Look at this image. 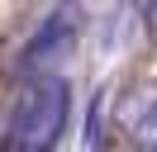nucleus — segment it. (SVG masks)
Here are the masks:
<instances>
[{"label": "nucleus", "instance_id": "f257e3e1", "mask_svg": "<svg viewBox=\"0 0 157 152\" xmlns=\"http://www.w3.org/2000/svg\"><path fill=\"white\" fill-rule=\"evenodd\" d=\"M71 114V86L57 71H38L24 81L19 100L5 119V147L14 152H52Z\"/></svg>", "mask_w": 157, "mask_h": 152}, {"label": "nucleus", "instance_id": "f03ea898", "mask_svg": "<svg viewBox=\"0 0 157 152\" xmlns=\"http://www.w3.org/2000/svg\"><path fill=\"white\" fill-rule=\"evenodd\" d=\"M114 124L128 133L138 152H157V86H133L119 95L114 104Z\"/></svg>", "mask_w": 157, "mask_h": 152}, {"label": "nucleus", "instance_id": "7ed1b4c3", "mask_svg": "<svg viewBox=\"0 0 157 152\" xmlns=\"http://www.w3.org/2000/svg\"><path fill=\"white\" fill-rule=\"evenodd\" d=\"M71 43H76V10H57V14L33 33V43H29V52L19 57V66L33 71V76H38V71H52V66L71 52Z\"/></svg>", "mask_w": 157, "mask_h": 152}, {"label": "nucleus", "instance_id": "20e7f679", "mask_svg": "<svg viewBox=\"0 0 157 152\" xmlns=\"http://www.w3.org/2000/svg\"><path fill=\"white\" fill-rule=\"evenodd\" d=\"M138 5V14H143V24H147V33L157 38V0H133Z\"/></svg>", "mask_w": 157, "mask_h": 152}, {"label": "nucleus", "instance_id": "39448f33", "mask_svg": "<svg viewBox=\"0 0 157 152\" xmlns=\"http://www.w3.org/2000/svg\"><path fill=\"white\" fill-rule=\"evenodd\" d=\"M5 152H14V147H5Z\"/></svg>", "mask_w": 157, "mask_h": 152}]
</instances>
